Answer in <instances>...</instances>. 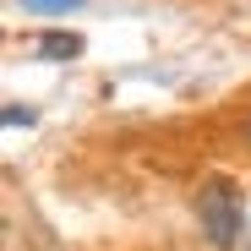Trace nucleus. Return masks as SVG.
I'll use <instances>...</instances> for the list:
<instances>
[{
    "label": "nucleus",
    "instance_id": "nucleus-1",
    "mask_svg": "<svg viewBox=\"0 0 251 251\" xmlns=\"http://www.w3.org/2000/svg\"><path fill=\"white\" fill-rule=\"evenodd\" d=\"M197 224H202L213 251H240V235H246V197H240V186L213 175L197 191Z\"/></svg>",
    "mask_w": 251,
    "mask_h": 251
},
{
    "label": "nucleus",
    "instance_id": "nucleus-2",
    "mask_svg": "<svg viewBox=\"0 0 251 251\" xmlns=\"http://www.w3.org/2000/svg\"><path fill=\"white\" fill-rule=\"evenodd\" d=\"M38 55L44 60H71V55H82V38L76 33H44L38 38Z\"/></svg>",
    "mask_w": 251,
    "mask_h": 251
},
{
    "label": "nucleus",
    "instance_id": "nucleus-3",
    "mask_svg": "<svg viewBox=\"0 0 251 251\" xmlns=\"http://www.w3.org/2000/svg\"><path fill=\"white\" fill-rule=\"evenodd\" d=\"M22 6H27V11H71L76 0H22Z\"/></svg>",
    "mask_w": 251,
    "mask_h": 251
},
{
    "label": "nucleus",
    "instance_id": "nucleus-4",
    "mask_svg": "<svg viewBox=\"0 0 251 251\" xmlns=\"http://www.w3.org/2000/svg\"><path fill=\"white\" fill-rule=\"evenodd\" d=\"M246 142H251V120H246Z\"/></svg>",
    "mask_w": 251,
    "mask_h": 251
}]
</instances>
